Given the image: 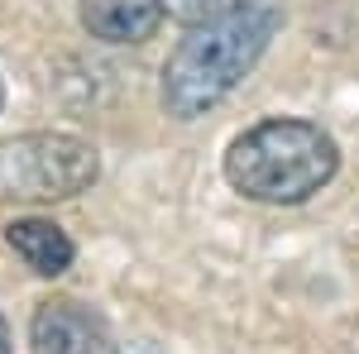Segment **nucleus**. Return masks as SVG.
Wrapping results in <instances>:
<instances>
[{
  "mask_svg": "<svg viewBox=\"0 0 359 354\" xmlns=\"http://www.w3.org/2000/svg\"><path fill=\"white\" fill-rule=\"evenodd\" d=\"M29 345L34 354H120L106 321L72 297L39 301V311L29 321Z\"/></svg>",
  "mask_w": 359,
  "mask_h": 354,
  "instance_id": "nucleus-4",
  "label": "nucleus"
},
{
  "mask_svg": "<svg viewBox=\"0 0 359 354\" xmlns=\"http://www.w3.org/2000/svg\"><path fill=\"white\" fill-rule=\"evenodd\" d=\"M101 158L77 135H20L0 144V196L62 201L96 182Z\"/></svg>",
  "mask_w": 359,
  "mask_h": 354,
  "instance_id": "nucleus-3",
  "label": "nucleus"
},
{
  "mask_svg": "<svg viewBox=\"0 0 359 354\" xmlns=\"http://www.w3.org/2000/svg\"><path fill=\"white\" fill-rule=\"evenodd\" d=\"M283 29V0H235L225 15L187 29V39L163 62V110L172 120H196L221 106L269 53Z\"/></svg>",
  "mask_w": 359,
  "mask_h": 354,
  "instance_id": "nucleus-1",
  "label": "nucleus"
},
{
  "mask_svg": "<svg viewBox=\"0 0 359 354\" xmlns=\"http://www.w3.org/2000/svg\"><path fill=\"white\" fill-rule=\"evenodd\" d=\"M0 354H10V330H5V316H0Z\"/></svg>",
  "mask_w": 359,
  "mask_h": 354,
  "instance_id": "nucleus-8",
  "label": "nucleus"
},
{
  "mask_svg": "<svg viewBox=\"0 0 359 354\" xmlns=\"http://www.w3.org/2000/svg\"><path fill=\"white\" fill-rule=\"evenodd\" d=\"M82 25L106 43H144L163 25L158 0H82Z\"/></svg>",
  "mask_w": 359,
  "mask_h": 354,
  "instance_id": "nucleus-5",
  "label": "nucleus"
},
{
  "mask_svg": "<svg viewBox=\"0 0 359 354\" xmlns=\"http://www.w3.org/2000/svg\"><path fill=\"white\" fill-rule=\"evenodd\" d=\"M235 0H158V10H163V20H172V25H206V20H216V15H225Z\"/></svg>",
  "mask_w": 359,
  "mask_h": 354,
  "instance_id": "nucleus-7",
  "label": "nucleus"
},
{
  "mask_svg": "<svg viewBox=\"0 0 359 354\" xmlns=\"http://www.w3.org/2000/svg\"><path fill=\"white\" fill-rule=\"evenodd\" d=\"M5 240H10V249L25 259L29 268L43 273V278H57V273H67V268H72V254H77L62 225H53V220H39V216L10 220Z\"/></svg>",
  "mask_w": 359,
  "mask_h": 354,
  "instance_id": "nucleus-6",
  "label": "nucleus"
},
{
  "mask_svg": "<svg viewBox=\"0 0 359 354\" xmlns=\"http://www.w3.org/2000/svg\"><path fill=\"white\" fill-rule=\"evenodd\" d=\"M0 106H5V86H0Z\"/></svg>",
  "mask_w": 359,
  "mask_h": 354,
  "instance_id": "nucleus-9",
  "label": "nucleus"
},
{
  "mask_svg": "<svg viewBox=\"0 0 359 354\" xmlns=\"http://www.w3.org/2000/svg\"><path fill=\"white\" fill-rule=\"evenodd\" d=\"M340 168L335 139L311 120H259L225 149V182L264 206H297L326 187Z\"/></svg>",
  "mask_w": 359,
  "mask_h": 354,
  "instance_id": "nucleus-2",
  "label": "nucleus"
}]
</instances>
